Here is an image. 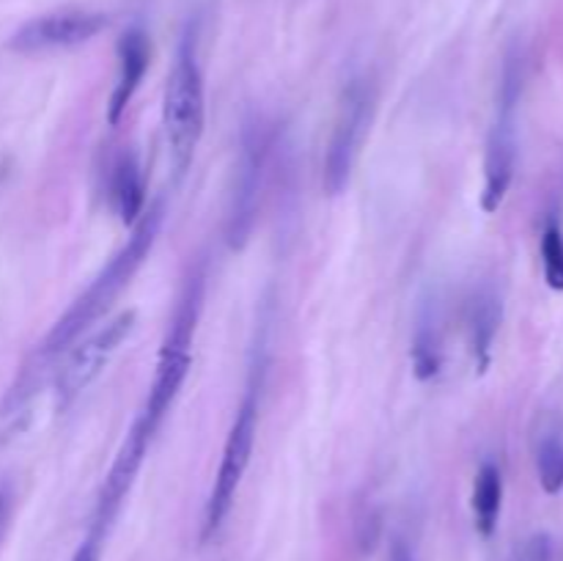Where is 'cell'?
I'll return each instance as SVG.
<instances>
[{
  "mask_svg": "<svg viewBox=\"0 0 563 561\" xmlns=\"http://www.w3.org/2000/svg\"><path fill=\"white\" fill-rule=\"evenodd\" d=\"M99 542H102V539L91 534V537L77 548V553L71 556V561H99Z\"/></svg>",
  "mask_w": 563,
  "mask_h": 561,
  "instance_id": "17",
  "label": "cell"
},
{
  "mask_svg": "<svg viewBox=\"0 0 563 561\" xmlns=\"http://www.w3.org/2000/svg\"><path fill=\"white\" fill-rule=\"evenodd\" d=\"M504 506V473L495 462H484L473 482V520L482 537H493Z\"/></svg>",
  "mask_w": 563,
  "mask_h": 561,
  "instance_id": "13",
  "label": "cell"
},
{
  "mask_svg": "<svg viewBox=\"0 0 563 561\" xmlns=\"http://www.w3.org/2000/svg\"><path fill=\"white\" fill-rule=\"evenodd\" d=\"M5 490H0V528H3V517H5Z\"/></svg>",
  "mask_w": 563,
  "mask_h": 561,
  "instance_id": "19",
  "label": "cell"
},
{
  "mask_svg": "<svg viewBox=\"0 0 563 561\" xmlns=\"http://www.w3.org/2000/svg\"><path fill=\"white\" fill-rule=\"evenodd\" d=\"M517 168V135H515V110H500L493 132L487 141V157H484V190L482 209L487 215L498 212L500 204L509 196Z\"/></svg>",
  "mask_w": 563,
  "mask_h": 561,
  "instance_id": "9",
  "label": "cell"
},
{
  "mask_svg": "<svg viewBox=\"0 0 563 561\" xmlns=\"http://www.w3.org/2000/svg\"><path fill=\"white\" fill-rule=\"evenodd\" d=\"M132 328H135V311H121L119 317L99 324L93 333H88L82 341H75L66 350V361L55 380V396H58L60 407L71 405L104 372V366L119 352Z\"/></svg>",
  "mask_w": 563,
  "mask_h": 561,
  "instance_id": "5",
  "label": "cell"
},
{
  "mask_svg": "<svg viewBox=\"0 0 563 561\" xmlns=\"http://www.w3.org/2000/svg\"><path fill=\"white\" fill-rule=\"evenodd\" d=\"M256 432H258V399H256V391L251 388L245 394V399H242L234 421H231L229 438H225L223 454H220L218 473H214L212 490H209L207 495V506H203V522H201L203 542H209V539L223 528L225 517H229L231 506H234L242 479H245L247 465H251L253 446H256Z\"/></svg>",
  "mask_w": 563,
  "mask_h": 561,
  "instance_id": "4",
  "label": "cell"
},
{
  "mask_svg": "<svg viewBox=\"0 0 563 561\" xmlns=\"http://www.w3.org/2000/svg\"><path fill=\"white\" fill-rule=\"evenodd\" d=\"M115 53H119V77H115L113 94H110L108 102L110 127H119L126 108H130L132 97L141 88L143 77L148 72V61H152V44H148V36L141 28H130V31L121 33Z\"/></svg>",
  "mask_w": 563,
  "mask_h": 561,
  "instance_id": "10",
  "label": "cell"
},
{
  "mask_svg": "<svg viewBox=\"0 0 563 561\" xmlns=\"http://www.w3.org/2000/svg\"><path fill=\"white\" fill-rule=\"evenodd\" d=\"M203 124H207L203 75L196 58V44L190 36H185L163 97V130L176 179H181L192 165L196 148L203 138Z\"/></svg>",
  "mask_w": 563,
  "mask_h": 561,
  "instance_id": "3",
  "label": "cell"
},
{
  "mask_svg": "<svg viewBox=\"0 0 563 561\" xmlns=\"http://www.w3.org/2000/svg\"><path fill=\"white\" fill-rule=\"evenodd\" d=\"M163 223L165 196H157L146 209H143L141 220L132 226V234L130 240H126V245L104 264V270L91 280V286H88V289L66 308L64 317L49 328V333L44 336V341L36 350V363H47L53 361L55 355L69 350L93 322H99V319L104 317V311L119 300L121 292L130 286V280L135 278V273L148 258Z\"/></svg>",
  "mask_w": 563,
  "mask_h": 561,
  "instance_id": "2",
  "label": "cell"
},
{
  "mask_svg": "<svg viewBox=\"0 0 563 561\" xmlns=\"http://www.w3.org/2000/svg\"><path fill=\"white\" fill-rule=\"evenodd\" d=\"M267 154L269 130L262 121L253 119L251 124H245V130H242L240 163H236V182L234 193H231L229 226H225V237H229V245L234 248V251L251 240V231L253 226H256Z\"/></svg>",
  "mask_w": 563,
  "mask_h": 561,
  "instance_id": "6",
  "label": "cell"
},
{
  "mask_svg": "<svg viewBox=\"0 0 563 561\" xmlns=\"http://www.w3.org/2000/svg\"><path fill=\"white\" fill-rule=\"evenodd\" d=\"M390 561H412L410 550H407L405 542L394 544V550H390Z\"/></svg>",
  "mask_w": 563,
  "mask_h": 561,
  "instance_id": "18",
  "label": "cell"
},
{
  "mask_svg": "<svg viewBox=\"0 0 563 561\" xmlns=\"http://www.w3.org/2000/svg\"><path fill=\"white\" fill-rule=\"evenodd\" d=\"M110 196H113V207L121 223L135 226L141 220L143 209H146V182H143L141 160L132 148L121 152L115 160L113 176H110Z\"/></svg>",
  "mask_w": 563,
  "mask_h": 561,
  "instance_id": "11",
  "label": "cell"
},
{
  "mask_svg": "<svg viewBox=\"0 0 563 561\" xmlns=\"http://www.w3.org/2000/svg\"><path fill=\"white\" fill-rule=\"evenodd\" d=\"M542 262H544V278H548L550 289L563 292V234L555 220H550V223L544 226Z\"/></svg>",
  "mask_w": 563,
  "mask_h": 561,
  "instance_id": "16",
  "label": "cell"
},
{
  "mask_svg": "<svg viewBox=\"0 0 563 561\" xmlns=\"http://www.w3.org/2000/svg\"><path fill=\"white\" fill-rule=\"evenodd\" d=\"M201 302L203 273L196 270L179 292L174 317H170L168 322V333H165L163 346H159L157 372H154L146 402H143V407L137 410L135 421H132L130 432H126L124 443H121L119 454H115L113 465H110L108 471V476L113 479L115 484H135L143 460H146L148 454V446H152L154 435L163 427L165 416L170 413L181 385H185L187 374H190V346L192 336H196L198 317H201Z\"/></svg>",
  "mask_w": 563,
  "mask_h": 561,
  "instance_id": "1",
  "label": "cell"
},
{
  "mask_svg": "<svg viewBox=\"0 0 563 561\" xmlns=\"http://www.w3.org/2000/svg\"><path fill=\"white\" fill-rule=\"evenodd\" d=\"M412 372L421 383H429L443 369V336L434 314H423L418 319L416 336H412Z\"/></svg>",
  "mask_w": 563,
  "mask_h": 561,
  "instance_id": "14",
  "label": "cell"
},
{
  "mask_svg": "<svg viewBox=\"0 0 563 561\" xmlns=\"http://www.w3.org/2000/svg\"><path fill=\"white\" fill-rule=\"evenodd\" d=\"M500 317H504V308H500L498 295L493 289H482L473 295L471 308H467V339H471V352L476 358L478 374L487 372L489 366Z\"/></svg>",
  "mask_w": 563,
  "mask_h": 561,
  "instance_id": "12",
  "label": "cell"
},
{
  "mask_svg": "<svg viewBox=\"0 0 563 561\" xmlns=\"http://www.w3.org/2000/svg\"><path fill=\"white\" fill-rule=\"evenodd\" d=\"M108 16L99 11L86 9H64L53 14H42L36 20L25 22L20 31L11 36L9 47L14 53H47V50H69L91 42L93 36L104 31Z\"/></svg>",
  "mask_w": 563,
  "mask_h": 561,
  "instance_id": "8",
  "label": "cell"
},
{
  "mask_svg": "<svg viewBox=\"0 0 563 561\" xmlns=\"http://www.w3.org/2000/svg\"><path fill=\"white\" fill-rule=\"evenodd\" d=\"M368 119H372V88L363 80H352L341 94L339 116H335L333 135H330L328 154H324L322 185L328 196H341L350 185Z\"/></svg>",
  "mask_w": 563,
  "mask_h": 561,
  "instance_id": "7",
  "label": "cell"
},
{
  "mask_svg": "<svg viewBox=\"0 0 563 561\" xmlns=\"http://www.w3.org/2000/svg\"><path fill=\"white\" fill-rule=\"evenodd\" d=\"M537 468L539 482H542L544 493L555 495L563 490V440L550 435L539 443L537 451Z\"/></svg>",
  "mask_w": 563,
  "mask_h": 561,
  "instance_id": "15",
  "label": "cell"
}]
</instances>
